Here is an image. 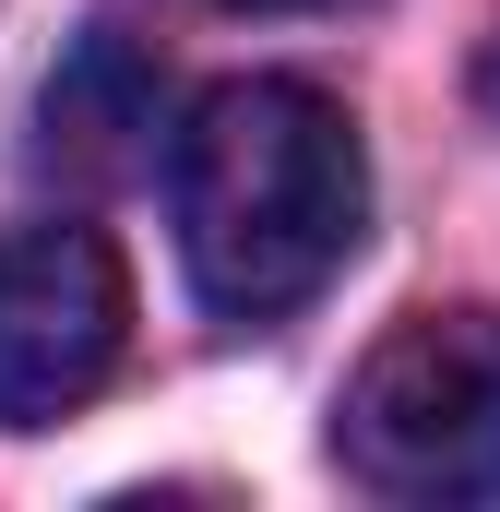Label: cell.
<instances>
[{"label":"cell","mask_w":500,"mask_h":512,"mask_svg":"<svg viewBox=\"0 0 500 512\" xmlns=\"http://www.w3.org/2000/svg\"><path fill=\"white\" fill-rule=\"evenodd\" d=\"M167 215H179V262H191L203 310L286 322L298 298H322L346 274L358 227H370L358 120L286 72L215 84L167 155Z\"/></svg>","instance_id":"1"},{"label":"cell","mask_w":500,"mask_h":512,"mask_svg":"<svg viewBox=\"0 0 500 512\" xmlns=\"http://www.w3.org/2000/svg\"><path fill=\"white\" fill-rule=\"evenodd\" d=\"M334 465L370 501H500V310H405L334 405Z\"/></svg>","instance_id":"2"},{"label":"cell","mask_w":500,"mask_h":512,"mask_svg":"<svg viewBox=\"0 0 500 512\" xmlns=\"http://www.w3.org/2000/svg\"><path fill=\"white\" fill-rule=\"evenodd\" d=\"M227 12H334V0H227Z\"/></svg>","instance_id":"4"},{"label":"cell","mask_w":500,"mask_h":512,"mask_svg":"<svg viewBox=\"0 0 500 512\" xmlns=\"http://www.w3.org/2000/svg\"><path fill=\"white\" fill-rule=\"evenodd\" d=\"M131 346V274L96 227H12L0 239V429H60L96 405Z\"/></svg>","instance_id":"3"}]
</instances>
